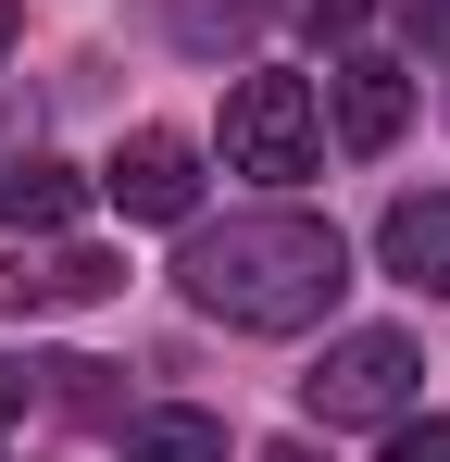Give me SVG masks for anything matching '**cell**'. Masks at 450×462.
I'll use <instances>...</instances> for the list:
<instances>
[{
	"label": "cell",
	"instance_id": "cell-5",
	"mask_svg": "<svg viewBox=\"0 0 450 462\" xmlns=\"http://www.w3.org/2000/svg\"><path fill=\"white\" fill-rule=\"evenodd\" d=\"M13 312H100L113 288H126V263L113 250H88V237H51V250H13Z\"/></svg>",
	"mask_w": 450,
	"mask_h": 462
},
{
	"label": "cell",
	"instance_id": "cell-6",
	"mask_svg": "<svg viewBox=\"0 0 450 462\" xmlns=\"http://www.w3.org/2000/svg\"><path fill=\"white\" fill-rule=\"evenodd\" d=\"M325 113H338V151H388L413 125V76L400 63H338L325 76Z\"/></svg>",
	"mask_w": 450,
	"mask_h": 462
},
{
	"label": "cell",
	"instance_id": "cell-16",
	"mask_svg": "<svg viewBox=\"0 0 450 462\" xmlns=\"http://www.w3.org/2000/svg\"><path fill=\"white\" fill-rule=\"evenodd\" d=\"M13 25H25V0H0V51H13Z\"/></svg>",
	"mask_w": 450,
	"mask_h": 462
},
{
	"label": "cell",
	"instance_id": "cell-7",
	"mask_svg": "<svg viewBox=\"0 0 450 462\" xmlns=\"http://www.w3.org/2000/svg\"><path fill=\"white\" fill-rule=\"evenodd\" d=\"M375 250H388V275H413V288H438V300H450V188H426V200H388Z\"/></svg>",
	"mask_w": 450,
	"mask_h": 462
},
{
	"label": "cell",
	"instance_id": "cell-10",
	"mask_svg": "<svg viewBox=\"0 0 450 462\" xmlns=\"http://www.w3.org/2000/svg\"><path fill=\"white\" fill-rule=\"evenodd\" d=\"M126 462H225V425L213 412H138L126 425Z\"/></svg>",
	"mask_w": 450,
	"mask_h": 462
},
{
	"label": "cell",
	"instance_id": "cell-1",
	"mask_svg": "<svg viewBox=\"0 0 450 462\" xmlns=\"http://www.w3.org/2000/svg\"><path fill=\"white\" fill-rule=\"evenodd\" d=\"M175 288L213 312V325L300 337V325H325V312H338V288H351V237L325 226V213H288V200H263V213L188 226V250H175Z\"/></svg>",
	"mask_w": 450,
	"mask_h": 462
},
{
	"label": "cell",
	"instance_id": "cell-15",
	"mask_svg": "<svg viewBox=\"0 0 450 462\" xmlns=\"http://www.w3.org/2000/svg\"><path fill=\"white\" fill-rule=\"evenodd\" d=\"M25 400H38V363H13V350H0V425H13Z\"/></svg>",
	"mask_w": 450,
	"mask_h": 462
},
{
	"label": "cell",
	"instance_id": "cell-3",
	"mask_svg": "<svg viewBox=\"0 0 450 462\" xmlns=\"http://www.w3.org/2000/svg\"><path fill=\"white\" fill-rule=\"evenodd\" d=\"M313 138H325V113H313L300 76H238L225 88V175L300 188V175H313Z\"/></svg>",
	"mask_w": 450,
	"mask_h": 462
},
{
	"label": "cell",
	"instance_id": "cell-12",
	"mask_svg": "<svg viewBox=\"0 0 450 462\" xmlns=\"http://www.w3.org/2000/svg\"><path fill=\"white\" fill-rule=\"evenodd\" d=\"M375 462H450V425H438V412H426V425L400 412V425H388V450H375Z\"/></svg>",
	"mask_w": 450,
	"mask_h": 462
},
{
	"label": "cell",
	"instance_id": "cell-8",
	"mask_svg": "<svg viewBox=\"0 0 450 462\" xmlns=\"http://www.w3.org/2000/svg\"><path fill=\"white\" fill-rule=\"evenodd\" d=\"M75 200H88V175H75V162H51V151H25L13 175H0V226H13V237L75 226Z\"/></svg>",
	"mask_w": 450,
	"mask_h": 462
},
{
	"label": "cell",
	"instance_id": "cell-11",
	"mask_svg": "<svg viewBox=\"0 0 450 462\" xmlns=\"http://www.w3.org/2000/svg\"><path fill=\"white\" fill-rule=\"evenodd\" d=\"M38 400H63L75 425H113V412H126V387H113V363H38Z\"/></svg>",
	"mask_w": 450,
	"mask_h": 462
},
{
	"label": "cell",
	"instance_id": "cell-4",
	"mask_svg": "<svg viewBox=\"0 0 450 462\" xmlns=\"http://www.w3.org/2000/svg\"><path fill=\"white\" fill-rule=\"evenodd\" d=\"M100 200H113L126 226H188V213H201V138H175V125L113 138V162H100Z\"/></svg>",
	"mask_w": 450,
	"mask_h": 462
},
{
	"label": "cell",
	"instance_id": "cell-13",
	"mask_svg": "<svg viewBox=\"0 0 450 462\" xmlns=\"http://www.w3.org/2000/svg\"><path fill=\"white\" fill-rule=\"evenodd\" d=\"M400 38H413L426 63H450V0H400Z\"/></svg>",
	"mask_w": 450,
	"mask_h": 462
},
{
	"label": "cell",
	"instance_id": "cell-9",
	"mask_svg": "<svg viewBox=\"0 0 450 462\" xmlns=\"http://www.w3.org/2000/svg\"><path fill=\"white\" fill-rule=\"evenodd\" d=\"M263 13H276V0H163L175 51H201V63H225V51H250V38H263Z\"/></svg>",
	"mask_w": 450,
	"mask_h": 462
},
{
	"label": "cell",
	"instance_id": "cell-14",
	"mask_svg": "<svg viewBox=\"0 0 450 462\" xmlns=\"http://www.w3.org/2000/svg\"><path fill=\"white\" fill-rule=\"evenodd\" d=\"M300 25H313V38H351V25H363V0H300Z\"/></svg>",
	"mask_w": 450,
	"mask_h": 462
},
{
	"label": "cell",
	"instance_id": "cell-17",
	"mask_svg": "<svg viewBox=\"0 0 450 462\" xmlns=\"http://www.w3.org/2000/svg\"><path fill=\"white\" fill-rule=\"evenodd\" d=\"M263 462H313V450H300V438H276V450H263Z\"/></svg>",
	"mask_w": 450,
	"mask_h": 462
},
{
	"label": "cell",
	"instance_id": "cell-2",
	"mask_svg": "<svg viewBox=\"0 0 450 462\" xmlns=\"http://www.w3.org/2000/svg\"><path fill=\"white\" fill-rule=\"evenodd\" d=\"M413 387H426V350H413L400 325H351V337H325V363L300 375V412H313V425H400Z\"/></svg>",
	"mask_w": 450,
	"mask_h": 462
}]
</instances>
